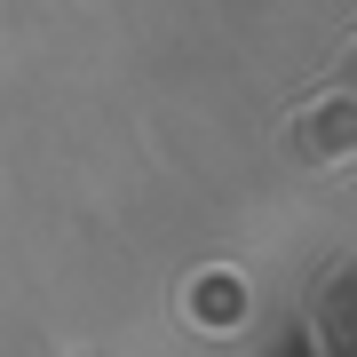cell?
Here are the masks:
<instances>
[{
    "label": "cell",
    "instance_id": "1",
    "mask_svg": "<svg viewBox=\"0 0 357 357\" xmlns=\"http://www.w3.org/2000/svg\"><path fill=\"white\" fill-rule=\"evenodd\" d=\"M278 143H286L294 167H342V159H357V96H326V103H310V112H294Z\"/></svg>",
    "mask_w": 357,
    "mask_h": 357
},
{
    "label": "cell",
    "instance_id": "2",
    "mask_svg": "<svg viewBox=\"0 0 357 357\" xmlns=\"http://www.w3.org/2000/svg\"><path fill=\"white\" fill-rule=\"evenodd\" d=\"M318 326H326V342H333V349H349V342H357V262L333 270V286H326V302H318Z\"/></svg>",
    "mask_w": 357,
    "mask_h": 357
},
{
    "label": "cell",
    "instance_id": "4",
    "mask_svg": "<svg viewBox=\"0 0 357 357\" xmlns=\"http://www.w3.org/2000/svg\"><path fill=\"white\" fill-rule=\"evenodd\" d=\"M326 88H349V96H357V48L342 56V64H333V79H326Z\"/></svg>",
    "mask_w": 357,
    "mask_h": 357
},
{
    "label": "cell",
    "instance_id": "3",
    "mask_svg": "<svg viewBox=\"0 0 357 357\" xmlns=\"http://www.w3.org/2000/svg\"><path fill=\"white\" fill-rule=\"evenodd\" d=\"M262 357H310V333H294V326H286V333H270V349H262Z\"/></svg>",
    "mask_w": 357,
    "mask_h": 357
}]
</instances>
